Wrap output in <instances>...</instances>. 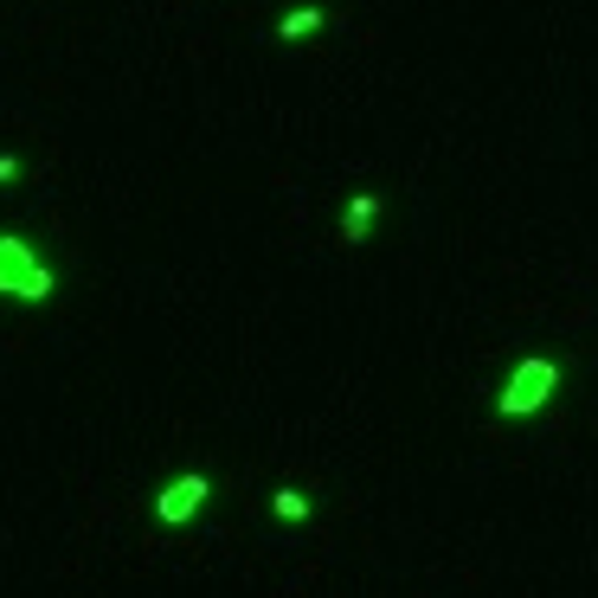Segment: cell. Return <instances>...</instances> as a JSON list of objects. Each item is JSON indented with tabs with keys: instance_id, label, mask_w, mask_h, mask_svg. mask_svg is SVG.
<instances>
[{
	"instance_id": "1",
	"label": "cell",
	"mask_w": 598,
	"mask_h": 598,
	"mask_svg": "<svg viewBox=\"0 0 598 598\" xmlns=\"http://www.w3.org/2000/svg\"><path fill=\"white\" fill-rule=\"evenodd\" d=\"M59 290L52 265L33 252V239L20 232H0V296H20V303H46Z\"/></svg>"
},
{
	"instance_id": "2",
	"label": "cell",
	"mask_w": 598,
	"mask_h": 598,
	"mask_svg": "<svg viewBox=\"0 0 598 598\" xmlns=\"http://www.w3.org/2000/svg\"><path fill=\"white\" fill-rule=\"evenodd\" d=\"M553 393H560V361H553V354H528V361H515V374L502 380L496 412H502V418H534Z\"/></svg>"
},
{
	"instance_id": "3",
	"label": "cell",
	"mask_w": 598,
	"mask_h": 598,
	"mask_svg": "<svg viewBox=\"0 0 598 598\" xmlns=\"http://www.w3.org/2000/svg\"><path fill=\"white\" fill-rule=\"evenodd\" d=\"M206 496H212L206 469H181L174 483H161V496H155V515H161V528H187L199 509H206Z\"/></svg>"
},
{
	"instance_id": "4",
	"label": "cell",
	"mask_w": 598,
	"mask_h": 598,
	"mask_svg": "<svg viewBox=\"0 0 598 598\" xmlns=\"http://www.w3.org/2000/svg\"><path fill=\"white\" fill-rule=\"evenodd\" d=\"M374 219H380V194H374V187H361V194L347 199V212H341V245H367Z\"/></svg>"
},
{
	"instance_id": "5",
	"label": "cell",
	"mask_w": 598,
	"mask_h": 598,
	"mask_svg": "<svg viewBox=\"0 0 598 598\" xmlns=\"http://www.w3.org/2000/svg\"><path fill=\"white\" fill-rule=\"evenodd\" d=\"M322 20H329V13H322L316 0H309V7H290V13L277 20V39H290V46H296V39H309V33H322Z\"/></svg>"
},
{
	"instance_id": "6",
	"label": "cell",
	"mask_w": 598,
	"mask_h": 598,
	"mask_svg": "<svg viewBox=\"0 0 598 598\" xmlns=\"http://www.w3.org/2000/svg\"><path fill=\"white\" fill-rule=\"evenodd\" d=\"M270 509H277V522H309V496L303 489H277Z\"/></svg>"
},
{
	"instance_id": "7",
	"label": "cell",
	"mask_w": 598,
	"mask_h": 598,
	"mask_svg": "<svg viewBox=\"0 0 598 598\" xmlns=\"http://www.w3.org/2000/svg\"><path fill=\"white\" fill-rule=\"evenodd\" d=\"M7 181H20V155H0V187Z\"/></svg>"
}]
</instances>
